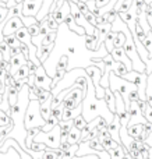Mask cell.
Instances as JSON below:
<instances>
[{"mask_svg":"<svg viewBox=\"0 0 152 159\" xmlns=\"http://www.w3.org/2000/svg\"><path fill=\"white\" fill-rule=\"evenodd\" d=\"M0 159H21V157H20L18 152H17L13 147H10V148L7 149V152H4V154L0 152Z\"/></svg>","mask_w":152,"mask_h":159,"instance_id":"cell-25","label":"cell"},{"mask_svg":"<svg viewBox=\"0 0 152 159\" xmlns=\"http://www.w3.org/2000/svg\"><path fill=\"white\" fill-rule=\"evenodd\" d=\"M108 154H109V158L110 159H123L126 157V154H127V151L123 148V145H119L116 149H112Z\"/></svg>","mask_w":152,"mask_h":159,"instance_id":"cell-23","label":"cell"},{"mask_svg":"<svg viewBox=\"0 0 152 159\" xmlns=\"http://www.w3.org/2000/svg\"><path fill=\"white\" fill-rule=\"evenodd\" d=\"M27 32L29 34L31 38H35V36L39 35V22H36V24H32L31 27L27 28Z\"/></svg>","mask_w":152,"mask_h":159,"instance_id":"cell-34","label":"cell"},{"mask_svg":"<svg viewBox=\"0 0 152 159\" xmlns=\"http://www.w3.org/2000/svg\"><path fill=\"white\" fill-rule=\"evenodd\" d=\"M101 145L103 147V151L109 152V151H112V149H116L120 144H117L114 140H112V137H106L101 141Z\"/></svg>","mask_w":152,"mask_h":159,"instance_id":"cell-19","label":"cell"},{"mask_svg":"<svg viewBox=\"0 0 152 159\" xmlns=\"http://www.w3.org/2000/svg\"><path fill=\"white\" fill-rule=\"evenodd\" d=\"M67 52H69L70 55H74V53H75V48L74 46H69V48H67Z\"/></svg>","mask_w":152,"mask_h":159,"instance_id":"cell-44","label":"cell"},{"mask_svg":"<svg viewBox=\"0 0 152 159\" xmlns=\"http://www.w3.org/2000/svg\"><path fill=\"white\" fill-rule=\"evenodd\" d=\"M10 124H13L11 123L10 116H8L4 110H0V127H2V129H6V127H8Z\"/></svg>","mask_w":152,"mask_h":159,"instance_id":"cell-29","label":"cell"},{"mask_svg":"<svg viewBox=\"0 0 152 159\" xmlns=\"http://www.w3.org/2000/svg\"><path fill=\"white\" fill-rule=\"evenodd\" d=\"M52 81L53 78L50 75H47L43 66H39L36 69L35 77H34V87H39L43 91H46V92H50L52 91Z\"/></svg>","mask_w":152,"mask_h":159,"instance_id":"cell-5","label":"cell"},{"mask_svg":"<svg viewBox=\"0 0 152 159\" xmlns=\"http://www.w3.org/2000/svg\"><path fill=\"white\" fill-rule=\"evenodd\" d=\"M73 159H99L96 155H83V157H74Z\"/></svg>","mask_w":152,"mask_h":159,"instance_id":"cell-43","label":"cell"},{"mask_svg":"<svg viewBox=\"0 0 152 159\" xmlns=\"http://www.w3.org/2000/svg\"><path fill=\"white\" fill-rule=\"evenodd\" d=\"M85 73H87V75L89 77L91 82L95 87V98L103 99V96H105V89L99 85L101 77H102V71H101V69H98L96 66H89V67L85 69Z\"/></svg>","mask_w":152,"mask_h":159,"instance_id":"cell-4","label":"cell"},{"mask_svg":"<svg viewBox=\"0 0 152 159\" xmlns=\"http://www.w3.org/2000/svg\"><path fill=\"white\" fill-rule=\"evenodd\" d=\"M27 66H28V73H29V75H35L36 69H38V67H36L35 64H34L32 61H29V60L27 61Z\"/></svg>","mask_w":152,"mask_h":159,"instance_id":"cell-41","label":"cell"},{"mask_svg":"<svg viewBox=\"0 0 152 159\" xmlns=\"http://www.w3.org/2000/svg\"><path fill=\"white\" fill-rule=\"evenodd\" d=\"M67 66H69V56L63 55L60 57V60H59V63L56 64V73H66Z\"/></svg>","mask_w":152,"mask_h":159,"instance_id":"cell-24","label":"cell"},{"mask_svg":"<svg viewBox=\"0 0 152 159\" xmlns=\"http://www.w3.org/2000/svg\"><path fill=\"white\" fill-rule=\"evenodd\" d=\"M63 22L64 24H67V27H69V30H71V31H74L77 35H80V36H84L85 35V31L83 30L81 27H78L77 24H75V21H74V18L71 17V14H67L66 17H64V20H63Z\"/></svg>","mask_w":152,"mask_h":159,"instance_id":"cell-12","label":"cell"},{"mask_svg":"<svg viewBox=\"0 0 152 159\" xmlns=\"http://www.w3.org/2000/svg\"><path fill=\"white\" fill-rule=\"evenodd\" d=\"M114 38H116V32H113V31H109V32L106 34L105 39H103L102 46H105V50L108 53H110L112 50H113V41H114Z\"/></svg>","mask_w":152,"mask_h":159,"instance_id":"cell-15","label":"cell"},{"mask_svg":"<svg viewBox=\"0 0 152 159\" xmlns=\"http://www.w3.org/2000/svg\"><path fill=\"white\" fill-rule=\"evenodd\" d=\"M126 42V35L123 32H116V38H114L113 41V48H123V45H124Z\"/></svg>","mask_w":152,"mask_h":159,"instance_id":"cell-30","label":"cell"},{"mask_svg":"<svg viewBox=\"0 0 152 159\" xmlns=\"http://www.w3.org/2000/svg\"><path fill=\"white\" fill-rule=\"evenodd\" d=\"M57 124H59V121L56 120L55 117H50L49 120H47L46 123H45V126L41 129V131H42V133H49V131H52V130L55 129V127L57 126Z\"/></svg>","mask_w":152,"mask_h":159,"instance_id":"cell-28","label":"cell"},{"mask_svg":"<svg viewBox=\"0 0 152 159\" xmlns=\"http://www.w3.org/2000/svg\"><path fill=\"white\" fill-rule=\"evenodd\" d=\"M46 22H47V27H49L50 31H57L59 30V24L55 21V18L52 17V14L46 16Z\"/></svg>","mask_w":152,"mask_h":159,"instance_id":"cell-33","label":"cell"},{"mask_svg":"<svg viewBox=\"0 0 152 159\" xmlns=\"http://www.w3.org/2000/svg\"><path fill=\"white\" fill-rule=\"evenodd\" d=\"M52 99H53V96L52 98H49L45 103H42V105H39V110H41V116H42V119H43L45 121H47L50 117H52Z\"/></svg>","mask_w":152,"mask_h":159,"instance_id":"cell-13","label":"cell"},{"mask_svg":"<svg viewBox=\"0 0 152 159\" xmlns=\"http://www.w3.org/2000/svg\"><path fill=\"white\" fill-rule=\"evenodd\" d=\"M127 134L136 141H144V124H133L127 127Z\"/></svg>","mask_w":152,"mask_h":159,"instance_id":"cell-9","label":"cell"},{"mask_svg":"<svg viewBox=\"0 0 152 159\" xmlns=\"http://www.w3.org/2000/svg\"><path fill=\"white\" fill-rule=\"evenodd\" d=\"M147 78L148 75L145 73H137V71H128L127 74L123 77V80L131 82L137 87L138 95L141 98V101H145V87H147ZM147 102V101H145Z\"/></svg>","mask_w":152,"mask_h":159,"instance_id":"cell-3","label":"cell"},{"mask_svg":"<svg viewBox=\"0 0 152 159\" xmlns=\"http://www.w3.org/2000/svg\"><path fill=\"white\" fill-rule=\"evenodd\" d=\"M46 121L42 119L41 110H39V103L36 99H29L28 102L27 110L24 115V129L31 130V129H42Z\"/></svg>","mask_w":152,"mask_h":159,"instance_id":"cell-1","label":"cell"},{"mask_svg":"<svg viewBox=\"0 0 152 159\" xmlns=\"http://www.w3.org/2000/svg\"><path fill=\"white\" fill-rule=\"evenodd\" d=\"M60 129L59 126H56L52 131L49 133H38L34 137L32 143H38V144H43L46 148L49 149H59L60 148Z\"/></svg>","mask_w":152,"mask_h":159,"instance_id":"cell-2","label":"cell"},{"mask_svg":"<svg viewBox=\"0 0 152 159\" xmlns=\"http://www.w3.org/2000/svg\"><path fill=\"white\" fill-rule=\"evenodd\" d=\"M29 149H31V151H32V152H43L45 149H47V148L43 145V144L32 143V144H31V147H29Z\"/></svg>","mask_w":152,"mask_h":159,"instance_id":"cell-37","label":"cell"},{"mask_svg":"<svg viewBox=\"0 0 152 159\" xmlns=\"http://www.w3.org/2000/svg\"><path fill=\"white\" fill-rule=\"evenodd\" d=\"M43 0H24L22 4V17H36L42 7Z\"/></svg>","mask_w":152,"mask_h":159,"instance_id":"cell-6","label":"cell"},{"mask_svg":"<svg viewBox=\"0 0 152 159\" xmlns=\"http://www.w3.org/2000/svg\"><path fill=\"white\" fill-rule=\"evenodd\" d=\"M80 141H81V131L77 130L75 127H73V129L69 131L66 143L70 144V145H75V144H80Z\"/></svg>","mask_w":152,"mask_h":159,"instance_id":"cell-14","label":"cell"},{"mask_svg":"<svg viewBox=\"0 0 152 159\" xmlns=\"http://www.w3.org/2000/svg\"><path fill=\"white\" fill-rule=\"evenodd\" d=\"M28 75H29V73H28V66H27V63H25V64H22V66L16 71V74H14L13 80H14V81H20V80H27Z\"/></svg>","mask_w":152,"mask_h":159,"instance_id":"cell-21","label":"cell"},{"mask_svg":"<svg viewBox=\"0 0 152 159\" xmlns=\"http://www.w3.org/2000/svg\"><path fill=\"white\" fill-rule=\"evenodd\" d=\"M87 124H88V123H87V121L84 120V117H83L81 115H80V116H77V117H75L74 120H73V127H75V129L80 130V131L87 126Z\"/></svg>","mask_w":152,"mask_h":159,"instance_id":"cell-31","label":"cell"},{"mask_svg":"<svg viewBox=\"0 0 152 159\" xmlns=\"http://www.w3.org/2000/svg\"><path fill=\"white\" fill-rule=\"evenodd\" d=\"M59 129H60V131H66L69 133L70 130L73 129V120H67V121H59Z\"/></svg>","mask_w":152,"mask_h":159,"instance_id":"cell-32","label":"cell"},{"mask_svg":"<svg viewBox=\"0 0 152 159\" xmlns=\"http://www.w3.org/2000/svg\"><path fill=\"white\" fill-rule=\"evenodd\" d=\"M63 152L60 149H45L42 152V159H60Z\"/></svg>","mask_w":152,"mask_h":159,"instance_id":"cell-20","label":"cell"},{"mask_svg":"<svg viewBox=\"0 0 152 159\" xmlns=\"http://www.w3.org/2000/svg\"><path fill=\"white\" fill-rule=\"evenodd\" d=\"M17 99H18V91H17L13 85L7 87V101H8L10 107H13L14 105L17 103Z\"/></svg>","mask_w":152,"mask_h":159,"instance_id":"cell-18","label":"cell"},{"mask_svg":"<svg viewBox=\"0 0 152 159\" xmlns=\"http://www.w3.org/2000/svg\"><path fill=\"white\" fill-rule=\"evenodd\" d=\"M109 55L112 56V59H113L114 63H122V64H124L126 69H127V71H133V67H131V61H130V59L127 57V55L124 53L123 48H113V50H112Z\"/></svg>","mask_w":152,"mask_h":159,"instance_id":"cell-7","label":"cell"},{"mask_svg":"<svg viewBox=\"0 0 152 159\" xmlns=\"http://www.w3.org/2000/svg\"><path fill=\"white\" fill-rule=\"evenodd\" d=\"M52 2H53V3H56V2H59V0H52Z\"/></svg>","mask_w":152,"mask_h":159,"instance_id":"cell-46","label":"cell"},{"mask_svg":"<svg viewBox=\"0 0 152 159\" xmlns=\"http://www.w3.org/2000/svg\"><path fill=\"white\" fill-rule=\"evenodd\" d=\"M7 13H8V8L6 7V6H0V24H2V22L6 20Z\"/></svg>","mask_w":152,"mask_h":159,"instance_id":"cell-40","label":"cell"},{"mask_svg":"<svg viewBox=\"0 0 152 159\" xmlns=\"http://www.w3.org/2000/svg\"><path fill=\"white\" fill-rule=\"evenodd\" d=\"M103 102H105L106 107L109 109V112L112 115H114L116 112V101H114V93L110 91V88H105V96H103Z\"/></svg>","mask_w":152,"mask_h":159,"instance_id":"cell-11","label":"cell"},{"mask_svg":"<svg viewBox=\"0 0 152 159\" xmlns=\"http://www.w3.org/2000/svg\"><path fill=\"white\" fill-rule=\"evenodd\" d=\"M150 159H152V149H150Z\"/></svg>","mask_w":152,"mask_h":159,"instance_id":"cell-45","label":"cell"},{"mask_svg":"<svg viewBox=\"0 0 152 159\" xmlns=\"http://www.w3.org/2000/svg\"><path fill=\"white\" fill-rule=\"evenodd\" d=\"M98 30V28H96ZM85 36V45L89 50H94L96 52V43H98V38H99V32L96 31V34L94 35H84Z\"/></svg>","mask_w":152,"mask_h":159,"instance_id":"cell-16","label":"cell"},{"mask_svg":"<svg viewBox=\"0 0 152 159\" xmlns=\"http://www.w3.org/2000/svg\"><path fill=\"white\" fill-rule=\"evenodd\" d=\"M142 46L145 48V50L148 52V55H150V59H152V32H147V38L144 39V41L141 42Z\"/></svg>","mask_w":152,"mask_h":159,"instance_id":"cell-27","label":"cell"},{"mask_svg":"<svg viewBox=\"0 0 152 159\" xmlns=\"http://www.w3.org/2000/svg\"><path fill=\"white\" fill-rule=\"evenodd\" d=\"M3 42H4L8 48H20L21 46V43H20V41L16 38V35L4 36V38H3Z\"/></svg>","mask_w":152,"mask_h":159,"instance_id":"cell-26","label":"cell"},{"mask_svg":"<svg viewBox=\"0 0 152 159\" xmlns=\"http://www.w3.org/2000/svg\"><path fill=\"white\" fill-rule=\"evenodd\" d=\"M4 22V28L2 30V36H8V35H14L16 31H18L20 28H22V21L18 17H14V18L8 20V21H3Z\"/></svg>","mask_w":152,"mask_h":159,"instance_id":"cell-8","label":"cell"},{"mask_svg":"<svg viewBox=\"0 0 152 159\" xmlns=\"http://www.w3.org/2000/svg\"><path fill=\"white\" fill-rule=\"evenodd\" d=\"M56 38H57V31H52V32H49L47 35L43 36V39H42L41 43H39V48L41 46H49V45L55 43Z\"/></svg>","mask_w":152,"mask_h":159,"instance_id":"cell-22","label":"cell"},{"mask_svg":"<svg viewBox=\"0 0 152 159\" xmlns=\"http://www.w3.org/2000/svg\"><path fill=\"white\" fill-rule=\"evenodd\" d=\"M142 115H144L145 120H147L150 124H152V107L148 103H147V107H145V110H144V113H142Z\"/></svg>","mask_w":152,"mask_h":159,"instance_id":"cell-38","label":"cell"},{"mask_svg":"<svg viewBox=\"0 0 152 159\" xmlns=\"http://www.w3.org/2000/svg\"><path fill=\"white\" fill-rule=\"evenodd\" d=\"M14 17H18V18H22V4H16L14 7L8 8V13H7V17H6L4 21H8V20L14 18Z\"/></svg>","mask_w":152,"mask_h":159,"instance_id":"cell-17","label":"cell"},{"mask_svg":"<svg viewBox=\"0 0 152 159\" xmlns=\"http://www.w3.org/2000/svg\"><path fill=\"white\" fill-rule=\"evenodd\" d=\"M128 101L130 102H137V101H140V95H138V91L137 89H133V91H130V92H128Z\"/></svg>","mask_w":152,"mask_h":159,"instance_id":"cell-39","label":"cell"},{"mask_svg":"<svg viewBox=\"0 0 152 159\" xmlns=\"http://www.w3.org/2000/svg\"><path fill=\"white\" fill-rule=\"evenodd\" d=\"M142 143H144V145H145V147H148L150 149H152V131L147 135V137H145V140L142 141Z\"/></svg>","mask_w":152,"mask_h":159,"instance_id":"cell-42","label":"cell"},{"mask_svg":"<svg viewBox=\"0 0 152 159\" xmlns=\"http://www.w3.org/2000/svg\"><path fill=\"white\" fill-rule=\"evenodd\" d=\"M61 116H63V106H57L52 109V117H55L57 121H61Z\"/></svg>","mask_w":152,"mask_h":159,"instance_id":"cell-35","label":"cell"},{"mask_svg":"<svg viewBox=\"0 0 152 159\" xmlns=\"http://www.w3.org/2000/svg\"><path fill=\"white\" fill-rule=\"evenodd\" d=\"M120 121L119 119H117V116H114L113 119H112V121L108 124V133L109 135L112 137V140H114L117 144H120V138H119V131H120ZM122 145V144H120Z\"/></svg>","mask_w":152,"mask_h":159,"instance_id":"cell-10","label":"cell"},{"mask_svg":"<svg viewBox=\"0 0 152 159\" xmlns=\"http://www.w3.org/2000/svg\"><path fill=\"white\" fill-rule=\"evenodd\" d=\"M21 21H22V25H24L25 28H28V27H31L32 24H36V22H38L35 17H22Z\"/></svg>","mask_w":152,"mask_h":159,"instance_id":"cell-36","label":"cell"}]
</instances>
